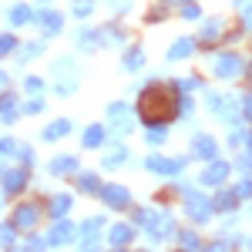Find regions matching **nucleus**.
Here are the masks:
<instances>
[{
  "instance_id": "f257e3e1",
  "label": "nucleus",
  "mask_w": 252,
  "mask_h": 252,
  "mask_svg": "<svg viewBox=\"0 0 252 252\" xmlns=\"http://www.w3.org/2000/svg\"><path fill=\"white\" fill-rule=\"evenodd\" d=\"M141 115L148 121H165L175 115V91L172 88H152L141 94Z\"/></svg>"
},
{
  "instance_id": "f03ea898",
  "label": "nucleus",
  "mask_w": 252,
  "mask_h": 252,
  "mask_svg": "<svg viewBox=\"0 0 252 252\" xmlns=\"http://www.w3.org/2000/svg\"><path fill=\"white\" fill-rule=\"evenodd\" d=\"M148 168L158 175H178L182 168H185V158H178V161H172V158H148Z\"/></svg>"
},
{
  "instance_id": "7ed1b4c3",
  "label": "nucleus",
  "mask_w": 252,
  "mask_h": 252,
  "mask_svg": "<svg viewBox=\"0 0 252 252\" xmlns=\"http://www.w3.org/2000/svg\"><path fill=\"white\" fill-rule=\"evenodd\" d=\"M10 222H14V229H34L37 225V205H20Z\"/></svg>"
},
{
  "instance_id": "20e7f679",
  "label": "nucleus",
  "mask_w": 252,
  "mask_h": 252,
  "mask_svg": "<svg viewBox=\"0 0 252 252\" xmlns=\"http://www.w3.org/2000/svg\"><path fill=\"white\" fill-rule=\"evenodd\" d=\"M239 71H242V61L235 58V54H222L219 64H215V74H219V78H235Z\"/></svg>"
},
{
  "instance_id": "39448f33",
  "label": "nucleus",
  "mask_w": 252,
  "mask_h": 252,
  "mask_svg": "<svg viewBox=\"0 0 252 252\" xmlns=\"http://www.w3.org/2000/svg\"><path fill=\"white\" fill-rule=\"evenodd\" d=\"M185 212L192 215L195 222H205L209 212H212V205L205 202V198H198V195H189V202H185Z\"/></svg>"
},
{
  "instance_id": "423d86ee",
  "label": "nucleus",
  "mask_w": 252,
  "mask_h": 252,
  "mask_svg": "<svg viewBox=\"0 0 252 252\" xmlns=\"http://www.w3.org/2000/svg\"><path fill=\"white\" fill-rule=\"evenodd\" d=\"M101 198H104L111 209H125V205H128V192H125L121 185H104V189H101Z\"/></svg>"
},
{
  "instance_id": "0eeeda50",
  "label": "nucleus",
  "mask_w": 252,
  "mask_h": 252,
  "mask_svg": "<svg viewBox=\"0 0 252 252\" xmlns=\"http://www.w3.org/2000/svg\"><path fill=\"white\" fill-rule=\"evenodd\" d=\"M27 185V168H14V172L3 178V189H7V195H14V192H20Z\"/></svg>"
},
{
  "instance_id": "6e6552de",
  "label": "nucleus",
  "mask_w": 252,
  "mask_h": 252,
  "mask_svg": "<svg viewBox=\"0 0 252 252\" xmlns=\"http://www.w3.org/2000/svg\"><path fill=\"white\" fill-rule=\"evenodd\" d=\"M37 24H40V31H47V34H58L64 20H61V14H54V10H44V14L37 17Z\"/></svg>"
},
{
  "instance_id": "1a4fd4ad",
  "label": "nucleus",
  "mask_w": 252,
  "mask_h": 252,
  "mask_svg": "<svg viewBox=\"0 0 252 252\" xmlns=\"http://www.w3.org/2000/svg\"><path fill=\"white\" fill-rule=\"evenodd\" d=\"M67 239H74V229H71V222H61V225L51 229V235H47L44 242H51V246H54V242H67Z\"/></svg>"
},
{
  "instance_id": "9d476101",
  "label": "nucleus",
  "mask_w": 252,
  "mask_h": 252,
  "mask_svg": "<svg viewBox=\"0 0 252 252\" xmlns=\"http://www.w3.org/2000/svg\"><path fill=\"white\" fill-rule=\"evenodd\" d=\"M225 172H229V168H225L222 161H215V165H209V172H202V182H205V185H219V182L225 178Z\"/></svg>"
},
{
  "instance_id": "9b49d317",
  "label": "nucleus",
  "mask_w": 252,
  "mask_h": 252,
  "mask_svg": "<svg viewBox=\"0 0 252 252\" xmlns=\"http://www.w3.org/2000/svg\"><path fill=\"white\" fill-rule=\"evenodd\" d=\"M14 115H17V97L3 94L0 97V121H14Z\"/></svg>"
},
{
  "instance_id": "f8f14e48",
  "label": "nucleus",
  "mask_w": 252,
  "mask_h": 252,
  "mask_svg": "<svg viewBox=\"0 0 252 252\" xmlns=\"http://www.w3.org/2000/svg\"><path fill=\"white\" fill-rule=\"evenodd\" d=\"M74 168H78V161H74L71 155H61V158L51 161V172L54 175H67V172H74Z\"/></svg>"
},
{
  "instance_id": "ddd939ff",
  "label": "nucleus",
  "mask_w": 252,
  "mask_h": 252,
  "mask_svg": "<svg viewBox=\"0 0 252 252\" xmlns=\"http://www.w3.org/2000/svg\"><path fill=\"white\" fill-rule=\"evenodd\" d=\"M97 145H104V128L101 125H91L84 131V148H97Z\"/></svg>"
},
{
  "instance_id": "4468645a",
  "label": "nucleus",
  "mask_w": 252,
  "mask_h": 252,
  "mask_svg": "<svg viewBox=\"0 0 252 252\" xmlns=\"http://www.w3.org/2000/svg\"><path fill=\"white\" fill-rule=\"evenodd\" d=\"M101 222H104V219H91V222H88V225H84V246H94V239H101Z\"/></svg>"
},
{
  "instance_id": "2eb2a0df",
  "label": "nucleus",
  "mask_w": 252,
  "mask_h": 252,
  "mask_svg": "<svg viewBox=\"0 0 252 252\" xmlns=\"http://www.w3.org/2000/svg\"><path fill=\"white\" fill-rule=\"evenodd\" d=\"M195 155L198 158H215V145H212V138H195Z\"/></svg>"
},
{
  "instance_id": "dca6fc26",
  "label": "nucleus",
  "mask_w": 252,
  "mask_h": 252,
  "mask_svg": "<svg viewBox=\"0 0 252 252\" xmlns=\"http://www.w3.org/2000/svg\"><path fill=\"white\" fill-rule=\"evenodd\" d=\"M131 242V229L128 225H115L111 229V246H128Z\"/></svg>"
},
{
  "instance_id": "f3484780",
  "label": "nucleus",
  "mask_w": 252,
  "mask_h": 252,
  "mask_svg": "<svg viewBox=\"0 0 252 252\" xmlns=\"http://www.w3.org/2000/svg\"><path fill=\"white\" fill-rule=\"evenodd\" d=\"M67 131H71V121H54V125H51V128L44 131V138H47V141H54V138L67 135Z\"/></svg>"
},
{
  "instance_id": "a211bd4d",
  "label": "nucleus",
  "mask_w": 252,
  "mask_h": 252,
  "mask_svg": "<svg viewBox=\"0 0 252 252\" xmlns=\"http://www.w3.org/2000/svg\"><path fill=\"white\" fill-rule=\"evenodd\" d=\"M168 54H172V58H189V54H192V40H178V44H172Z\"/></svg>"
},
{
  "instance_id": "6ab92c4d",
  "label": "nucleus",
  "mask_w": 252,
  "mask_h": 252,
  "mask_svg": "<svg viewBox=\"0 0 252 252\" xmlns=\"http://www.w3.org/2000/svg\"><path fill=\"white\" fill-rule=\"evenodd\" d=\"M67 209H71V195H61V198L51 202V212H54V215H64Z\"/></svg>"
},
{
  "instance_id": "aec40b11",
  "label": "nucleus",
  "mask_w": 252,
  "mask_h": 252,
  "mask_svg": "<svg viewBox=\"0 0 252 252\" xmlns=\"http://www.w3.org/2000/svg\"><path fill=\"white\" fill-rule=\"evenodd\" d=\"M14 235H17V229H14V222L0 225V246H10V242H14Z\"/></svg>"
},
{
  "instance_id": "412c9836",
  "label": "nucleus",
  "mask_w": 252,
  "mask_h": 252,
  "mask_svg": "<svg viewBox=\"0 0 252 252\" xmlns=\"http://www.w3.org/2000/svg\"><path fill=\"white\" fill-rule=\"evenodd\" d=\"M27 20H31V10L27 7H14L10 10V24H27Z\"/></svg>"
},
{
  "instance_id": "4be33fe9",
  "label": "nucleus",
  "mask_w": 252,
  "mask_h": 252,
  "mask_svg": "<svg viewBox=\"0 0 252 252\" xmlns=\"http://www.w3.org/2000/svg\"><path fill=\"white\" fill-rule=\"evenodd\" d=\"M148 141H152V145H161V141H165V128H161V125H148Z\"/></svg>"
},
{
  "instance_id": "5701e85b",
  "label": "nucleus",
  "mask_w": 252,
  "mask_h": 252,
  "mask_svg": "<svg viewBox=\"0 0 252 252\" xmlns=\"http://www.w3.org/2000/svg\"><path fill=\"white\" fill-rule=\"evenodd\" d=\"M125 64H128V71H138V67H141V64H145V54H141V51H131V54H128V61H125Z\"/></svg>"
},
{
  "instance_id": "b1692460",
  "label": "nucleus",
  "mask_w": 252,
  "mask_h": 252,
  "mask_svg": "<svg viewBox=\"0 0 252 252\" xmlns=\"http://www.w3.org/2000/svg\"><path fill=\"white\" fill-rule=\"evenodd\" d=\"M78 185L84 189V192H94V189H97V175H81Z\"/></svg>"
},
{
  "instance_id": "393cba45",
  "label": "nucleus",
  "mask_w": 252,
  "mask_h": 252,
  "mask_svg": "<svg viewBox=\"0 0 252 252\" xmlns=\"http://www.w3.org/2000/svg\"><path fill=\"white\" fill-rule=\"evenodd\" d=\"M118 161H128V152H125V148L111 152V155H108V161H104V168H111V165H118Z\"/></svg>"
},
{
  "instance_id": "a878e982",
  "label": "nucleus",
  "mask_w": 252,
  "mask_h": 252,
  "mask_svg": "<svg viewBox=\"0 0 252 252\" xmlns=\"http://www.w3.org/2000/svg\"><path fill=\"white\" fill-rule=\"evenodd\" d=\"M91 7H94L91 0H78V7H74V14H78V17H88V14H91Z\"/></svg>"
},
{
  "instance_id": "bb28decb",
  "label": "nucleus",
  "mask_w": 252,
  "mask_h": 252,
  "mask_svg": "<svg viewBox=\"0 0 252 252\" xmlns=\"http://www.w3.org/2000/svg\"><path fill=\"white\" fill-rule=\"evenodd\" d=\"M14 44H17V37H14V34H3V37H0V54H7Z\"/></svg>"
},
{
  "instance_id": "cd10ccee",
  "label": "nucleus",
  "mask_w": 252,
  "mask_h": 252,
  "mask_svg": "<svg viewBox=\"0 0 252 252\" xmlns=\"http://www.w3.org/2000/svg\"><path fill=\"white\" fill-rule=\"evenodd\" d=\"M178 242H182V246H192V249L198 246V239H195L192 232H178Z\"/></svg>"
},
{
  "instance_id": "c85d7f7f",
  "label": "nucleus",
  "mask_w": 252,
  "mask_h": 252,
  "mask_svg": "<svg viewBox=\"0 0 252 252\" xmlns=\"http://www.w3.org/2000/svg\"><path fill=\"white\" fill-rule=\"evenodd\" d=\"M215 205H219V209H232V205H235V195H229V192H225L222 198H219V202H215Z\"/></svg>"
},
{
  "instance_id": "c756f323",
  "label": "nucleus",
  "mask_w": 252,
  "mask_h": 252,
  "mask_svg": "<svg viewBox=\"0 0 252 252\" xmlns=\"http://www.w3.org/2000/svg\"><path fill=\"white\" fill-rule=\"evenodd\" d=\"M27 91H31V94H40V91H44V84H40L37 78H31V81H27Z\"/></svg>"
},
{
  "instance_id": "7c9ffc66",
  "label": "nucleus",
  "mask_w": 252,
  "mask_h": 252,
  "mask_svg": "<svg viewBox=\"0 0 252 252\" xmlns=\"http://www.w3.org/2000/svg\"><path fill=\"white\" fill-rule=\"evenodd\" d=\"M239 195L249 198V195H252V182H242V185H239Z\"/></svg>"
},
{
  "instance_id": "2f4dec72",
  "label": "nucleus",
  "mask_w": 252,
  "mask_h": 252,
  "mask_svg": "<svg viewBox=\"0 0 252 252\" xmlns=\"http://www.w3.org/2000/svg\"><path fill=\"white\" fill-rule=\"evenodd\" d=\"M40 108H44V101H31V104H27V111H31V115H37Z\"/></svg>"
},
{
  "instance_id": "473e14b6",
  "label": "nucleus",
  "mask_w": 252,
  "mask_h": 252,
  "mask_svg": "<svg viewBox=\"0 0 252 252\" xmlns=\"http://www.w3.org/2000/svg\"><path fill=\"white\" fill-rule=\"evenodd\" d=\"M185 17H198V10H195V3H185V10H182Z\"/></svg>"
},
{
  "instance_id": "72a5a7b5",
  "label": "nucleus",
  "mask_w": 252,
  "mask_h": 252,
  "mask_svg": "<svg viewBox=\"0 0 252 252\" xmlns=\"http://www.w3.org/2000/svg\"><path fill=\"white\" fill-rule=\"evenodd\" d=\"M246 118H252V94L246 97Z\"/></svg>"
},
{
  "instance_id": "f704fd0d",
  "label": "nucleus",
  "mask_w": 252,
  "mask_h": 252,
  "mask_svg": "<svg viewBox=\"0 0 252 252\" xmlns=\"http://www.w3.org/2000/svg\"><path fill=\"white\" fill-rule=\"evenodd\" d=\"M3 88H7V74L0 71V94H3Z\"/></svg>"
},
{
  "instance_id": "c9c22d12",
  "label": "nucleus",
  "mask_w": 252,
  "mask_h": 252,
  "mask_svg": "<svg viewBox=\"0 0 252 252\" xmlns=\"http://www.w3.org/2000/svg\"><path fill=\"white\" fill-rule=\"evenodd\" d=\"M249 20H252V10H249Z\"/></svg>"
},
{
  "instance_id": "e433bc0d",
  "label": "nucleus",
  "mask_w": 252,
  "mask_h": 252,
  "mask_svg": "<svg viewBox=\"0 0 252 252\" xmlns=\"http://www.w3.org/2000/svg\"><path fill=\"white\" fill-rule=\"evenodd\" d=\"M249 145H252V135H249Z\"/></svg>"
}]
</instances>
